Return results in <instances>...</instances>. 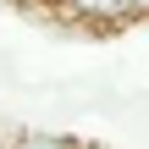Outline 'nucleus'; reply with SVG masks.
Returning <instances> with one entry per match:
<instances>
[{
  "label": "nucleus",
  "instance_id": "nucleus-3",
  "mask_svg": "<svg viewBox=\"0 0 149 149\" xmlns=\"http://www.w3.org/2000/svg\"><path fill=\"white\" fill-rule=\"evenodd\" d=\"M127 17H149V0H127Z\"/></svg>",
  "mask_w": 149,
  "mask_h": 149
},
{
  "label": "nucleus",
  "instance_id": "nucleus-1",
  "mask_svg": "<svg viewBox=\"0 0 149 149\" xmlns=\"http://www.w3.org/2000/svg\"><path fill=\"white\" fill-rule=\"evenodd\" d=\"M61 6L72 17H83V22H100V28L105 22H133L127 17V0H61Z\"/></svg>",
  "mask_w": 149,
  "mask_h": 149
},
{
  "label": "nucleus",
  "instance_id": "nucleus-2",
  "mask_svg": "<svg viewBox=\"0 0 149 149\" xmlns=\"http://www.w3.org/2000/svg\"><path fill=\"white\" fill-rule=\"evenodd\" d=\"M11 149H72V144H66L61 133H22Z\"/></svg>",
  "mask_w": 149,
  "mask_h": 149
}]
</instances>
